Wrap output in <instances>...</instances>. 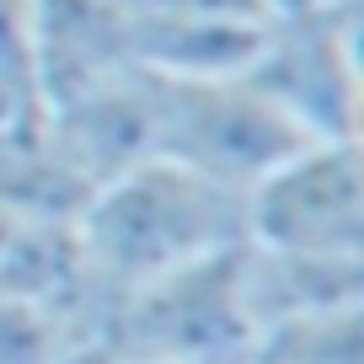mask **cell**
Returning a JSON list of instances; mask_svg holds the SVG:
<instances>
[{
	"mask_svg": "<svg viewBox=\"0 0 364 364\" xmlns=\"http://www.w3.org/2000/svg\"><path fill=\"white\" fill-rule=\"evenodd\" d=\"M75 241L97 289L118 306L150 279L241 247L247 204L220 182L150 156L91 193L75 220Z\"/></svg>",
	"mask_w": 364,
	"mask_h": 364,
	"instance_id": "obj_1",
	"label": "cell"
},
{
	"mask_svg": "<svg viewBox=\"0 0 364 364\" xmlns=\"http://www.w3.org/2000/svg\"><path fill=\"white\" fill-rule=\"evenodd\" d=\"M247 247V241H241ZM241 247L150 279L113 306L118 359L145 364H257L262 332L241 284Z\"/></svg>",
	"mask_w": 364,
	"mask_h": 364,
	"instance_id": "obj_2",
	"label": "cell"
},
{
	"mask_svg": "<svg viewBox=\"0 0 364 364\" xmlns=\"http://www.w3.org/2000/svg\"><path fill=\"white\" fill-rule=\"evenodd\" d=\"M150 102H156V156L230 193H247L262 171L306 145V134H295V124L247 75H150Z\"/></svg>",
	"mask_w": 364,
	"mask_h": 364,
	"instance_id": "obj_3",
	"label": "cell"
},
{
	"mask_svg": "<svg viewBox=\"0 0 364 364\" xmlns=\"http://www.w3.org/2000/svg\"><path fill=\"white\" fill-rule=\"evenodd\" d=\"M247 247L364 262V150L359 139H306L247 193Z\"/></svg>",
	"mask_w": 364,
	"mask_h": 364,
	"instance_id": "obj_4",
	"label": "cell"
},
{
	"mask_svg": "<svg viewBox=\"0 0 364 364\" xmlns=\"http://www.w3.org/2000/svg\"><path fill=\"white\" fill-rule=\"evenodd\" d=\"M306 139H359V0L268 22L241 70Z\"/></svg>",
	"mask_w": 364,
	"mask_h": 364,
	"instance_id": "obj_5",
	"label": "cell"
},
{
	"mask_svg": "<svg viewBox=\"0 0 364 364\" xmlns=\"http://www.w3.org/2000/svg\"><path fill=\"white\" fill-rule=\"evenodd\" d=\"M129 70L124 0H33V102H70Z\"/></svg>",
	"mask_w": 364,
	"mask_h": 364,
	"instance_id": "obj_6",
	"label": "cell"
},
{
	"mask_svg": "<svg viewBox=\"0 0 364 364\" xmlns=\"http://www.w3.org/2000/svg\"><path fill=\"white\" fill-rule=\"evenodd\" d=\"M241 284H247L252 321H257L262 343H268L273 332H289V327H306V321H327V316H343V311H359L364 262L241 247Z\"/></svg>",
	"mask_w": 364,
	"mask_h": 364,
	"instance_id": "obj_7",
	"label": "cell"
},
{
	"mask_svg": "<svg viewBox=\"0 0 364 364\" xmlns=\"http://www.w3.org/2000/svg\"><path fill=\"white\" fill-rule=\"evenodd\" d=\"M91 204V188L65 161L43 124V107L22 102L0 124V209L43 225H75Z\"/></svg>",
	"mask_w": 364,
	"mask_h": 364,
	"instance_id": "obj_8",
	"label": "cell"
},
{
	"mask_svg": "<svg viewBox=\"0 0 364 364\" xmlns=\"http://www.w3.org/2000/svg\"><path fill=\"white\" fill-rule=\"evenodd\" d=\"M0 91L33 97V0H0Z\"/></svg>",
	"mask_w": 364,
	"mask_h": 364,
	"instance_id": "obj_9",
	"label": "cell"
},
{
	"mask_svg": "<svg viewBox=\"0 0 364 364\" xmlns=\"http://www.w3.org/2000/svg\"><path fill=\"white\" fill-rule=\"evenodd\" d=\"M54 364H118V348L107 338H86V343H75L70 353H59Z\"/></svg>",
	"mask_w": 364,
	"mask_h": 364,
	"instance_id": "obj_10",
	"label": "cell"
},
{
	"mask_svg": "<svg viewBox=\"0 0 364 364\" xmlns=\"http://www.w3.org/2000/svg\"><path fill=\"white\" fill-rule=\"evenodd\" d=\"M262 11H268V22H279V16H306V11H327V6H348V0H257Z\"/></svg>",
	"mask_w": 364,
	"mask_h": 364,
	"instance_id": "obj_11",
	"label": "cell"
},
{
	"mask_svg": "<svg viewBox=\"0 0 364 364\" xmlns=\"http://www.w3.org/2000/svg\"><path fill=\"white\" fill-rule=\"evenodd\" d=\"M22 102H33V97H11V91H0V124H6V118H11Z\"/></svg>",
	"mask_w": 364,
	"mask_h": 364,
	"instance_id": "obj_12",
	"label": "cell"
},
{
	"mask_svg": "<svg viewBox=\"0 0 364 364\" xmlns=\"http://www.w3.org/2000/svg\"><path fill=\"white\" fill-rule=\"evenodd\" d=\"M118 364H145V359H118Z\"/></svg>",
	"mask_w": 364,
	"mask_h": 364,
	"instance_id": "obj_13",
	"label": "cell"
},
{
	"mask_svg": "<svg viewBox=\"0 0 364 364\" xmlns=\"http://www.w3.org/2000/svg\"><path fill=\"white\" fill-rule=\"evenodd\" d=\"M11 97H16V91H11Z\"/></svg>",
	"mask_w": 364,
	"mask_h": 364,
	"instance_id": "obj_14",
	"label": "cell"
}]
</instances>
